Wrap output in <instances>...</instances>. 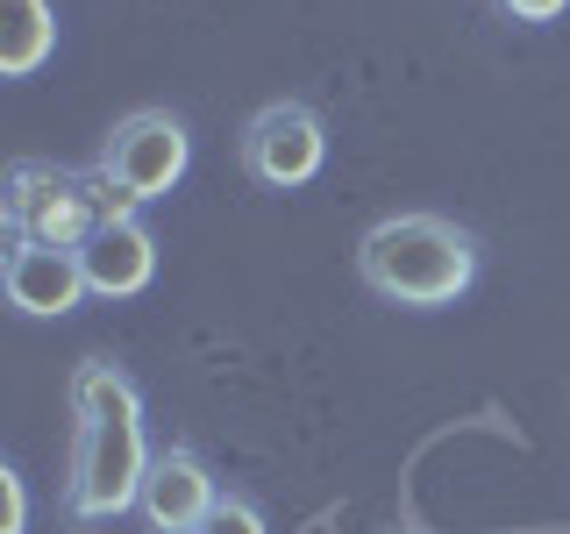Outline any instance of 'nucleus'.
<instances>
[{
    "label": "nucleus",
    "instance_id": "nucleus-1",
    "mask_svg": "<svg viewBox=\"0 0 570 534\" xmlns=\"http://www.w3.org/2000/svg\"><path fill=\"white\" fill-rule=\"evenodd\" d=\"M150 442H142V392L115 356H86L71 370V471H65V506L79 521H121L142 498L150 471Z\"/></svg>",
    "mask_w": 570,
    "mask_h": 534
},
{
    "label": "nucleus",
    "instance_id": "nucleus-2",
    "mask_svg": "<svg viewBox=\"0 0 570 534\" xmlns=\"http://www.w3.org/2000/svg\"><path fill=\"white\" fill-rule=\"evenodd\" d=\"M356 278L385 299V307H456L478 285V243L450 214H385L356 243Z\"/></svg>",
    "mask_w": 570,
    "mask_h": 534
},
{
    "label": "nucleus",
    "instance_id": "nucleus-3",
    "mask_svg": "<svg viewBox=\"0 0 570 534\" xmlns=\"http://www.w3.org/2000/svg\"><path fill=\"white\" fill-rule=\"evenodd\" d=\"M129 207L136 200H121L100 171H65V165H43V157H22L8 171V192H0L8 236L58 243V249H79L107 214H129Z\"/></svg>",
    "mask_w": 570,
    "mask_h": 534
},
{
    "label": "nucleus",
    "instance_id": "nucleus-4",
    "mask_svg": "<svg viewBox=\"0 0 570 534\" xmlns=\"http://www.w3.org/2000/svg\"><path fill=\"white\" fill-rule=\"evenodd\" d=\"M186 165H193V136L171 107H136V115H121L115 129L100 136V157H94V171L136 207L165 200L178 178H186Z\"/></svg>",
    "mask_w": 570,
    "mask_h": 534
},
{
    "label": "nucleus",
    "instance_id": "nucleus-5",
    "mask_svg": "<svg viewBox=\"0 0 570 534\" xmlns=\"http://www.w3.org/2000/svg\"><path fill=\"white\" fill-rule=\"evenodd\" d=\"M236 157L264 192H299V186L321 178V165H328V129H321V115L307 100H272V107H257V115L243 121Z\"/></svg>",
    "mask_w": 570,
    "mask_h": 534
},
{
    "label": "nucleus",
    "instance_id": "nucleus-6",
    "mask_svg": "<svg viewBox=\"0 0 570 534\" xmlns=\"http://www.w3.org/2000/svg\"><path fill=\"white\" fill-rule=\"evenodd\" d=\"M0 285H8V307H14V314L58 320V314H71V307L86 299V264H79V249L14 236L8 257H0Z\"/></svg>",
    "mask_w": 570,
    "mask_h": 534
},
{
    "label": "nucleus",
    "instance_id": "nucleus-7",
    "mask_svg": "<svg viewBox=\"0 0 570 534\" xmlns=\"http://www.w3.org/2000/svg\"><path fill=\"white\" fill-rule=\"evenodd\" d=\"M214 471L193 449H157L150 456V471H142V498H136V513L150 521V534H200V521L214 513Z\"/></svg>",
    "mask_w": 570,
    "mask_h": 534
},
{
    "label": "nucleus",
    "instance_id": "nucleus-8",
    "mask_svg": "<svg viewBox=\"0 0 570 534\" xmlns=\"http://www.w3.org/2000/svg\"><path fill=\"white\" fill-rule=\"evenodd\" d=\"M79 264H86V293L94 299H136L142 285L157 278V236L142 228V214H107L94 236L79 243Z\"/></svg>",
    "mask_w": 570,
    "mask_h": 534
},
{
    "label": "nucleus",
    "instance_id": "nucleus-9",
    "mask_svg": "<svg viewBox=\"0 0 570 534\" xmlns=\"http://www.w3.org/2000/svg\"><path fill=\"white\" fill-rule=\"evenodd\" d=\"M58 50V8L50 0H0V71L29 79Z\"/></svg>",
    "mask_w": 570,
    "mask_h": 534
},
{
    "label": "nucleus",
    "instance_id": "nucleus-10",
    "mask_svg": "<svg viewBox=\"0 0 570 534\" xmlns=\"http://www.w3.org/2000/svg\"><path fill=\"white\" fill-rule=\"evenodd\" d=\"M200 534H272V521H264V506H257V498L222 492V498H214V513L200 521Z\"/></svg>",
    "mask_w": 570,
    "mask_h": 534
},
{
    "label": "nucleus",
    "instance_id": "nucleus-11",
    "mask_svg": "<svg viewBox=\"0 0 570 534\" xmlns=\"http://www.w3.org/2000/svg\"><path fill=\"white\" fill-rule=\"evenodd\" d=\"M485 8L499 14V22H557V14H570V0H485Z\"/></svg>",
    "mask_w": 570,
    "mask_h": 534
},
{
    "label": "nucleus",
    "instance_id": "nucleus-12",
    "mask_svg": "<svg viewBox=\"0 0 570 534\" xmlns=\"http://www.w3.org/2000/svg\"><path fill=\"white\" fill-rule=\"evenodd\" d=\"M0 498H8V527H0V534H22V527H29V492H22V471H0Z\"/></svg>",
    "mask_w": 570,
    "mask_h": 534
}]
</instances>
